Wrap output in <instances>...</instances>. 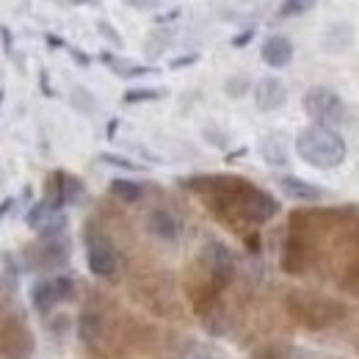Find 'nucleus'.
I'll use <instances>...</instances> for the list:
<instances>
[{
	"mask_svg": "<svg viewBox=\"0 0 359 359\" xmlns=\"http://www.w3.org/2000/svg\"><path fill=\"white\" fill-rule=\"evenodd\" d=\"M100 61L105 67H111L114 75L119 78H141V75H155L158 69L155 67H144V64H133V61H125V58H116L111 53H100Z\"/></svg>",
	"mask_w": 359,
	"mask_h": 359,
	"instance_id": "nucleus-11",
	"label": "nucleus"
},
{
	"mask_svg": "<svg viewBox=\"0 0 359 359\" xmlns=\"http://www.w3.org/2000/svg\"><path fill=\"white\" fill-rule=\"evenodd\" d=\"M260 155H263V161L269 163V166H287V149H285V141H282V135H263L260 138Z\"/></svg>",
	"mask_w": 359,
	"mask_h": 359,
	"instance_id": "nucleus-14",
	"label": "nucleus"
},
{
	"mask_svg": "<svg viewBox=\"0 0 359 359\" xmlns=\"http://www.w3.org/2000/svg\"><path fill=\"white\" fill-rule=\"evenodd\" d=\"M86 263H89V271L97 279H111L116 273V269H119L116 249L102 235L100 238H89V243H86Z\"/></svg>",
	"mask_w": 359,
	"mask_h": 359,
	"instance_id": "nucleus-6",
	"label": "nucleus"
},
{
	"mask_svg": "<svg viewBox=\"0 0 359 359\" xmlns=\"http://www.w3.org/2000/svg\"><path fill=\"white\" fill-rule=\"evenodd\" d=\"M293 42L287 39V36H282V34H273L269 36L263 47H260V58H263V64L271 67V69H282V67H287L290 61H293Z\"/></svg>",
	"mask_w": 359,
	"mask_h": 359,
	"instance_id": "nucleus-8",
	"label": "nucleus"
},
{
	"mask_svg": "<svg viewBox=\"0 0 359 359\" xmlns=\"http://www.w3.org/2000/svg\"><path fill=\"white\" fill-rule=\"evenodd\" d=\"M97 28H100V34H105V36H108L114 45H122V36H119V34H114V28H111L108 22H100Z\"/></svg>",
	"mask_w": 359,
	"mask_h": 359,
	"instance_id": "nucleus-27",
	"label": "nucleus"
},
{
	"mask_svg": "<svg viewBox=\"0 0 359 359\" xmlns=\"http://www.w3.org/2000/svg\"><path fill=\"white\" fill-rule=\"evenodd\" d=\"M14 202H17V199H14V196H8V199H3V202H0V219H3V216H8V213H11V208H14Z\"/></svg>",
	"mask_w": 359,
	"mask_h": 359,
	"instance_id": "nucleus-28",
	"label": "nucleus"
},
{
	"mask_svg": "<svg viewBox=\"0 0 359 359\" xmlns=\"http://www.w3.org/2000/svg\"><path fill=\"white\" fill-rule=\"evenodd\" d=\"M351 42H354V28L348 25V22H337V25H332L326 34H323V50L326 53H343L346 47H351Z\"/></svg>",
	"mask_w": 359,
	"mask_h": 359,
	"instance_id": "nucleus-12",
	"label": "nucleus"
},
{
	"mask_svg": "<svg viewBox=\"0 0 359 359\" xmlns=\"http://www.w3.org/2000/svg\"><path fill=\"white\" fill-rule=\"evenodd\" d=\"M161 97H163L161 89H128L122 94V102L125 105H138V102H155Z\"/></svg>",
	"mask_w": 359,
	"mask_h": 359,
	"instance_id": "nucleus-21",
	"label": "nucleus"
},
{
	"mask_svg": "<svg viewBox=\"0 0 359 359\" xmlns=\"http://www.w3.org/2000/svg\"><path fill=\"white\" fill-rule=\"evenodd\" d=\"M255 39V28H246L243 34H238L235 39H232V47H243V45H249Z\"/></svg>",
	"mask_w": 359,
	"mask_h": 359,
	"instance_id": "nucleus-26",
	"label": "nucleus"
},
{
	"mask_svg": "<svg viewBox=\"0 0 359 359\" xmlns=\"http://www.w3.org/2000/svg\"><path fill=\"white\" fill-rule=\"evenodd\" d=\"M75 3H89V0H75Z\"/></svg>",
	"mask_w": 359,
	"mask_h": 359,
	"instance_id": "nucleus-35",
	"label": "nucleus"
},
{
	"mask_svg": "<svg viewBox=\"0 0 359 359\" xmlns=\"http://www.w3.org/2000/svg\"><path fill=\"white\" fill-rule=\"evenodd\" d=\"M296 152L313 169H337L346 161L348 147H346V138L337 130L310 125L296 135Z\"/></svg>",
	"mask_w": 359,
	"mask_h": 359,
	"instance_id": "nucleus-2",
	"label": "nucleus"
},
{
	"mask_svg": "<svg viewBox=\"0 0 359 359\" xmlns=\"http://www.w3.org/2000/svg\"><path fill=\"white\" fill-rule=\"evenodd\" d=\"M224 91L229 97H243V94L249 91V81H246V78H229Z\"/></svg>",
	"mask_w": 359,
	"mask_h": 359,
	"instance_id": "nucleus-24",
	"label": "nucleus"
},
{
	"mask_svg": "<svg viewBox=\"0 0 359 359\" xmlns=\"http://www.w3.org/2000/svg\"><path fill=\"white\" fill-rule=\"evenodd\" d=\"M116 125H119V119H111V122H108V138H114V133H116Z\"/></svg>",
	"mask_w": 359,
	"mask_h": 359,
	"instance_id": "nucleus-32",
	"label": "nucleus"
},
{
	"mask_svg": "<svg viewBox=\"0 0 359 359\" xmlns=\"http://www.w3.org/2000/svg\"><path fill=\"white\" fill-rule=\"evenodd\" d=\"M72 58H75L81 67H89V64H91V58L86 55V53H83V50H72Z\"/></svg>",
	"mask_w": 359,
	"mask_h": 359,
	"instance_id": "nucleus-29",
	"label": "nucleus"
},
{
	"mask_svg": "<svg viewBox=\"0 0 359 359\" xmlns=\"http://www.w3.org/2000/svg\"><path fill=\"white\" fill-rule=\"evenodd\" d=\"M31 304L39 315H47L58 304V296L53 290V279H36L31 285Z\"/></svg>",
	"mask_w": 359,
	"mask_h": 359,
	"instance_id": "nucleus-13",
	"label": "nucleus"
},
{
	"mask_svg": "<svg viewBox=\"0 0 359 359\" xmlns=\"http://www.w3.org/2000/svg\"><path fill=\"white\" fill-rule=\"evenodd\" d=\"M182 188L205 196L208 208L224 222H246V224H266L279 213V202L269 191L252 185L243 177L226 175H199V177L180 180Z\"/></svg>",
	"mask_w": 359,
	"mask_h": 359,
	"instance_id": "nucleus-1",
	"label": "nucleus"
},
{
	"mask_svg": "<svg viewBox=\"0 0 359 359\" xmlns=\"http://www.w3.org/2000/svg\"><path fill=\"white\" fill-rule=\"evenodd\" d=\"M304 111L320 128H337L346 119V102L343 97L329 86H313L304 94Z\"/></svg>",
	"mask_w": 359,
	"mask_h": 359,
	"instance_id": "nucleus-4",
	"label": "nucleus"
},
{
	"mask_svg": "<svg viewBox=\"0 0 359 359\" xmlns=\"http://www.w3.org/2000/svg\"><path fill=\"white\" fill-rule=\"evenodd\" d=\"M111 194H114L116 199L128 202V205H135V202L144 199V185H138L133 180L116 177V180H111Z\"/></svg>",
	"mask_w": 359,
	"mask_h": 359,
	"instance_id": "nucleus-17",
	"label": "nucleus"
},
{
	"mask_svg": "<svg viewBox=\"0 0 359 359\" xmlns=\"http://www.w3.org/2000/svg\"><path fill=\"white\" fill-rule=\"evenodd\" d=\"M83 182L78 177H72V175H67L64 177V196H67V205H75V202H81V196H83Z\"/></svg>",
	"mask_w": 359,
	"mask_h": 359,
	"instance_id": "nucleus-23",
	"label": "nucleus"
},
{
	"mask_svg": "<svg viewBox=\"0 0 359 359\" xmlns=\"http://www.w3.org/2000/svg\"><path fill=\"white\" fill-rule=\"evenodd\" d=\"M53 216H55V213L50 210V205H47L45 199H39L36 205H31V208H28V213H25V224L39 232V229H42Z\"/></svg>",
	"mask_w": 359,
	"mask_h": 359,
	"instance_id": "nucleus-18",
	"label": "nucleus"
},
{
	"mask_svg": "<svg viewBox=\"0 0 359 359\" xmlns=\"http://www.w3.org/2000/svg\"><path fill=\"white\" fill-rule=\"evenodd\" d=\"M100 161H102V163H108V166L125 169V172H144V166H141V163H135V161H130V158H122V155H111V152H102V155H100Z\"/></svg>",
	"mask_w": 359,
	"mask_h": 359,
	"instance_id": "nucleus-22",
	"label": "nucleus"
},
{
	"mask_svg": "<svg viewBox=\"0 0 359 359\" xmlns=\"http://www.w3.org/2000/svg\"><path fill=\"white\" fill-rule=\"evenodd\" d=\"M147 229H149V235H155L158 241H166V243H175L180 238L177 216L169 210H152L147 216Z\"/></svg>",
	"mask_w": 359,
	"mask_h": 359,
	"instance_id": "nucleus-10",
	"label": "nucleus"
},
{
	"mask_svg": "<svg viewBox=\"0 0 359 359\" xmlns=\"http://www.w3.org/2000/svg\"><path fill=\"white\" fill-rule=\"evenodd\" d=\"M42 91H45L47 97H53V91H50V86H47V75L42 72Z\"/></svg>",
	"mask_w": 359,
	"mask_h": 359,
	"instance_id": "nucleus-33",
	"label": "nucleus"
},
{
	"mask_svg": "<svg viewBox=\"0 0 359 359\" xmlns=\"http://www.w3.org/2000/svg\"><path fill=\"white\" fill-rule=\"evenodd\" d=\"M252 97H255V105L260 108V111H279L285 102H287V89H285V83L279 81V78H260L257 83H255V91H252Z\"/></svg>",
	"mask_w": 359,
	"mask_h": 359,
	"instance_id": "nucleus-7",
	"label": "nucleus"
},
{
	"mask_svg": "<svg viewBox=\"0 0 359 359\" xmlns=\"http://www.w3.org/2000/svg\"><path fill=\"white\" fill-rule=\"evenodd\" d=\"M276 185H279V191H282L285 196H290V199H296V202H320L323 194H326L320 185H315V182H310V180L293 177V175L279 177L276 180Z\"/></svg>",
	"mask_w": 359,
	"mask_h": 359,
	"instance_id": "nucleus-9",
	"label": "nucleus"
},
{
	"mask_svg": "<svg viewBox=\"0 0 359 359\" xmlns=\"http://www.w3.org/2000/svg\"><path fill=\"white\" fill-rule=\"evenodd\" d=\"M0 34H3V45H6V53H11V34H8V28H0Z\"/></svg>",
	"mask_w": 359,
	"mask_h": 359,
	"instance_id": "nucleus-30",
	"label": "nucleus"
},
{
	"mask_svg": "<svg viewBox=\"0 0 359 359\" xmlns=\"http://www.w3.org/2000/svg\"><path fill=\"white\" fill-rule=\"evenodd\" d=\"M202 266L208 269V276L213 279V290H224L235 276V255L222 241H208L202 249Z\"/></svg>",
	"mask_w": 359,
	"mask_h": 359,
	"instance_id": "nucleus-5",
	"label": "nucleus"
},
{
	"mask_svg": "<svg viewBox=\"0 0 359 359\" xmlns=\"http://www.w3.org/2000/svg\"><path fill=\"white\" fill-rule=\"evenodd\" d=\"M318 0H282V6H279V17L282 20H290V17H302V14H307L310 8H313Z\"/></svg>",
	"mask_w": 359,
	"mask_h": 359,
	"instance_id": "nucleus-19",
	"label": "nucleus"
},
{
	"mask_svg": "<svg viewBox=\"0 0 359 359\" xmlns=\"http://www.w3.org/2000/svg\"><path fill=\"white\" fill-rule=\"evenodd\" d=\"M287 310L299 323H304L310 329H323V326H332L340 318H346V307L340 302L318 296V293H302V290L287 296Z\"/></svg>",
	"mask_w": 359,
	"mask_h": 359,
	"instance_id": "nucleus-3",
	"label": "nucleus"
},
{
	"mask_svg": "<svg viewBox=\"0 0 359 359\" xmlns=\"http://www.w3.org/2000/svg\"><path fill=\"white\" fill-rule=\"evenodd\" d=\"M3 97H6V91H3V89H0V102H3Z\"/></svg>",
	"mask_w": 359,
	"mask_h": 359,
	"instance_id": "nucleus-34",
	"label": "nucleus"
},
{
	"mask_svg": "<svg viewBox=\"0 0 359 359\" xmlns=\"http://www.w3.org/2000/svg\"><path fill=\"white\" fill-rule=\"evenodd\" d=\"M50 279H53V290H55L58 302H69L75 296V279L69 273H55Z\"/></svg>",
	"mask_w": 359,
	"mask_h": 359,
	"instance_id": "nucleus-20",
	"label": "nucleus"
},
{
	"mask_svg": "<svg viewBox=\"0 0 359 359\" xmlns=\"http://www.w3.org/2000/svg\"><path fill=\"white\" fill-rule=\"evenodd\" d=\"M64 177L67 172H53L47 177V194H45V202L50 205L53 213H61L67 208V196H64Z\"/></svg>",
	"mask_w": 359,
	"mask_h": 359,
	"instance_id": "nucleus-16",
	"label": "nucleus"
},
{
	"mask_svg": "<svg viewBox=\"0 0 359 359\" xmlns=\"http://www.w3.org/2000/svg\"><path fill=\"white\" fill-rule=\"evenodd\" d=\"M199 61V53H191V55H180L175 61H169V67L172 69H182V67H194Z\"/></svg>",
	"mask_w": 359,
	"mask_h": 359,
	"instance_id": "nucleus-25",
	"label": "nucleus"
},
{
	"mask_svg": "<svg viewBox=\"0 0 359 359\" xmlns=\"http://www.w3.org/2000/svg\"><path fill=\"white\" fill-rule=\"evenodd\" d=\"M47 45H50V47H64V39H58V36H53V34H50V36H47Z\"/></svg>",
	"mask_w": 359,
	"mask_h": 359,
	"instance_id": "nucleus-31",
	"label": "nucleus"
},
{
	"mask_svg": "<svg viewBox=\"0 0 359 359\" xmlns=\"http://www.w3.org/2000/svg\"><path fill=\"white\" fill-rule=\"evenodd\" d=\"M78 337H81L83 346H94L102 337V318L97 313H91V310L81 313V318H78Z\"/></svg>",
	"mask_w": 359,
	"mask_h": 359,
	"instance_id": "nucleus-15",
	"label": "nucleus"
}]
</instances>
